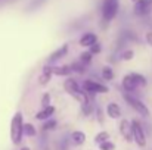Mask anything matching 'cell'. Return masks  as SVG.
<instances>
[{
  "label": "cell",
  "instance_id": "6da1fadb",
  "mask_svg": "<svg viewBox=\"0 0 152 150\" xmlns=\"http://www.w3.org/2000/svg\"><path fill=\"white\" fill-rule=\"evenodd\" d=\"M22 137H24V119L22 113L16 112L10 121V140L13 144H21Z\"/></svg>",
  "mask_w": 152,
  "mask_h": 150
},
{
  "label": "cell",
  "instance_id": "7a4b0ae2",
  "mask_svg": "<svg viewBox=\"0 0 152 150\" xmlns=\"http://www.w3.org/2000/svg\"><path fill=\"white\" fill-rule=\"evenodd\" d=\"M118 7H120L118 0H103V3H102V18H103V22L112 21L117 16V13H118Z\"/></svg>",
  "mask_w": 152,
  "mask_h": 150
},
{
  "label": "cell",
  "instance_id": "3957f363",
  "mask_svg": "<svg viewBox=\"0 0 152 150\" xmlns=\"http://www.w3.org/2000/svg\"><path fill=\"white\" fill-rule=\"evenodd\" d=\"M124 100H126L139 115H142L143 118H148V116H149V109H148V106H146L142 100H139L137 97L132 96L130 93H126V94H124Z\"/></svg>",
  "mask_w": 152,
  "mask_h": 150
},
{
  "label": "cell",
  "instance_id": "277c9868",
  "mask_svg": "<svg viewBox=\"0 0 152 150\" xmlns=\"http://www.w3.org/2000/svg\"><path fill=\"white\" fill-rule=\"evenodd\" d=\"M132 131H133V141L139 146V147H145L146 146V134L143 127L140 125L139 121H132Z\"/></svg>",
  "mask_w": 152,
  "mask_h": 150
},
{
  "label": "cell",
  "instance_id": "5b68a950",
  "mask_svg": "<svg viewBox=\"0 0 152 150\" xmlns=\"http://www.w3.org/2000/svg\"><path fill=\"white\" fill-rule=\"evenodd\" d=\"M152 0H136L134 1V15L137 16H146L151 13Z\"/></svg>",
  "mask_w": 152,
  "mask_h": 150
},
{
  "label": "cell",
  "instance_id": "8992f818",
  "mask_svg": "<svg viewBox=\"0 0 152 150\" xmlns=\"http://www.w3.org/2000/svg\"><path fill=\"white\" fill-rule=\"evenodd\" d=\"M83 90L87 93H108V87L103 86L101 83H96L93 80H86L83 84Z\"/></svg>",
  "mask_w": 152,
  "mask_h": 150
},
{
  "label": "cell",
  "instance_id": "52a82bcc",
  "mask_svg": "<svg viewBox=\"0 0 152 150\" xmlns=\"http://www.w3.org/2000/svg\"><path fill=\"white\" fill-rule=\"evenodd\" d=\"M120 133L124 137L126 141H133V131H132V122H129L127 119H123L120 122Z\"/></svg>",
  "mask_w": 152,
  "mask_h": 150
},
{
  "label": "cell",
  "instance_id": "ba28073f",
  "mask_svg": "<svg viewBox=\"0 0 152 150\" xmlns=\"http://www.w3.org/2000/svg\"><path fill=\"white\" fill-rule=\"evenodd\" d=\"M137 87H139V84L136 83V80H134V77H133L132 74H129V75H126V77L123 78V88H124L127 93L136 91Z\"/></svg>",
  "mask_w": 152,
  "mask_h": 150
},
{
  "label": "cell",
  "instance_id": "9c48e42d",
  "mask_svg": "<svg viewBox=\"0 0 152 150\" xmlns=\"http://www.w3.org/2000/svg\"><path fill=\"white\" fill-rule=\"evenodd\" d=\"M96 41H98L96 34H93V33H86V34H83L81 38H80V46H83V47H90V46L95 44Z\"/></svg>",
  "mask_w": 152,
  "mask_h": 150
},
{
  "label": "cell",
  "instance_id": "30bf717a",
  "mask_svg": "<svg viewBox=\"0 0 152 150\" xmlns=\"http://www.w3.org/2000/svg\"><path fill=\"white\" fill-rule=\"evenodd\" d=\"M106 115H108L109 118H112V119H118V118L121 116V109H120V106H118L117 103H109V104L106 106Z\"/></svg>",
  "mask_w": 152,
  "mask_h": 150
},
{
  "label": "cell",
  "instance_id": "8fae6325",
  "mask_svg": "<svg viewBox=\"0 0 152 150\" xmlns=\"http://www.w3.org/2000/svg\"><path fill=\"white\" fill-rule=\"evenodd\" d=\"M53 112H55V107H53V106H46V107H43L40 112L36 113V118L40 119V121H46V119H49L52 115H53Z\"/></svg>",
  "mask_w": 152,
  "mask_h": 150
},
{
  "label": "cell",
  "instance_id": "7c38bea8",
  "mask_svg": "<svg viewBox=\"0 0 152 150\" xmlns=\"http://www.w3.org/2000/svg\"><path fill=\"white\" fill-rule=\"evenodd\" d=\"M66 51H68V44H64L62 47H59V49H56L53 53L50 54V57H49V63L52 62H55V60H58V59H62L65 54H66Z\"/></svg>",
  "mask_w": 152,
  "mask_h": 150
},
{
  "label": "cell",
  "instance_id": "4fadbf2b",
  "mask_svg": "<svg viewBox=\"0 0 152 150\" xmlns=\"http://www.w3.org/2000/svg\"><path fill=\"white\" fill-rule=\"evenodd\" d=\"M71 141L74 146H81L86 141V134L83 131H72L71 134Z\"/></svg>",
  "mask_w": 152,
  "mask_h": 150
},
{
  "label": "cell",
  "instance_id": "5bb4252c",
  "mask_svg": "<svg viewBox=\"0 0 152 150\" xmlns=\"http://www.w3.org/2000/svg\"><path fill=\"white\" fill-rule=\"evenodd\" d=\"M52 74H53V68H49V66H45V68H43V74H42V75H40V78H39V83H40L42 86L48 84V83L50 81Z\"/></svg>",
  "mask_w": 152,
  "mask_h": 150
},
{
  "label": "cell",
  "instance_id": "9a60e30c",
  "mask_svg": "<svg viewBox=\"0 0 152 150\" xmlns=\"http://www.w3.org/2000/svg\"><path fill=\"white\" fill-rule=\"evenodd\" d=\"M71 72H72L71 66H56V68H53L55 75H69Z\"/></svg>",
  "mask_w": 152,
  "mask_h": 150
},
{
  "label": "cell",
  "instance_id": "2e32d148",
  "mask_svg": "<svg viewBox=\"0 0 152 150\" xmlns=\"http://www.w3.org/2000/svg\"><path fill=\"white\" fill-rule=\"evenodd\" d=\"M37 134V130L34 128L33 124H24V136L27 137H34Z\"/></svg>",
  "mask_w": 152,
  "mask_h": 150
},
{
  "label": "cell",
  "instance_id": "e0dca14e",
  "mask_svg": "<svg viewBox=\"0 0 152 150\" xmlns=\"http://www.w3.org/2000/svg\"><path fill=\"white\" fill-rule=\"evenodd\" d=\"M106 140H109V133H106V131H101L95 136V143H98V144H101Z\"/></svg>",
  "mask_w": 152,
  "mask_h": 150
},
{
  "label": "cell",
  "instance_id": "ac0fdd59",
  "mask_svg": "<svg viewBox=\"0 0 152 150\" xmlns=\"http://www.w3.org/2000/svg\"><path fill=\"white\" fill-rule=\"evenodd\" d=\"M102 77H103V80L111 81V80L114 78V71H112L109 66H105V68L102 69Z\"/></svg>",
  "mask_w": 152,
  "mask_h": 150
},
{
  "label": "cell",
  "instance_id": "d6986e66",
  "mask_svg": "<svg viewBox=\"0 0 152 150\" xmlns=\"http://www.w3.org/2000/svg\"><path fill=\"white\" fill-rule=\"evenodd\" d=\"M132 75L134 77V80L139 84V87H146L148 86V81H146V78L143 75H140V74H132Z\"/></svg>",
  "mask_w": 152,
  "mask_h": 150
},
{
  "label": "cell",
  "instance_id": "ffe728a7",
  "mask_svg": "<svg viewBox=\"0 0 152 150\" xmlns=\"http://www.w3.org/2000/svg\"><path fill=\"white\" fill-rule=\"evenodd\" d=\"M71 69H72V71H75V72L83 74V72L86 71V63H83V62L80 60L78 63H72V65H71Z\"/></svg>",
  "mask_w": 152,
  "mask_h": 150
},
{
  "label": "cell",
  "instance_id": "44dd1931",
  "mask_svg": "<svg viewBox=\"0 0 152 150\" xmlns=\"http://www.w3.org/2000/svg\"><path fill=\"white\" fill-rule=\"evenodd\" d=\"M99 149L101 150H115V144H114L112 141L106 140V141H103V143L99 144Z\"/></svg>",
  "mask_w": 152,
  "mask_h": 150
},
{
  "label": "cell",
  "instance_id": "7402d4cb",
  "mask_svg": "<svg viewBox=\"0 0 152 150\" xmlns=\"http://www.w3.org/2000/svg\"><path fill=\"white\" fill-rule=\"evenodd\" d=\"M80 60L83 62V63H90V60H92V53L90 51H84V53H81L80 54Z\"/></svg>",
  "mask_w": 152,
  "mask_h": 150
},
{
  "label": "cell",
  "instance_id": "603a6c76",
  "mask_svg": "<svg viewBox=\"0 0 152 150\" xmlns=\"http://www.w3.org/2000/svg\"><path fill=\"white\" fill-rule=\"evenodd\" d=\"M55 127H56V121L55 119H46V122L43 125V130L48 131V130H53Z\"/></svg>",
  "mask_w": 152,
  "mask_h": 150
},
{
  "label": "cell",
  "instance_id": "cb8c5ba5",
  "mask_svg": "<svg viewBox=\"0 0 152 150\" xmlns=\"http://www.w3.org/2000/svg\"><path fill=\"white\" fill-rule=\"evenodd\" d=\"M133 56H134V51L132 49L126 50V51H123V54H121V57H123V60H132L133 59Z\"/></svg>",
  "mask_w": 152,
  "mask_h": 150
},
{
  "label": "cell",
  "instance_id": "d4e9b609",
  "mask_svg": "<svg viewBox=\"0 0 152 150\" xmlns=\"http://www.w3.org/2000/svg\"><path fill=\"white\" fill-rule=\"evenodd\" d=\"M42 106L46 107V106H50V94L49 93H45L43 97H42Z\"/></svg>",
  "mask_w": 152,
  "mask_h": 150
},
{
  "label": "cell",
  "instance_id": "484cf974",
  "mask_svg": "<svg viewBox=\"0 0 152 150\" xmlns=\"http://www.w3.org/2000/svg\"><path fill=\"white\" fill-rule=\"evenodd\" d=\"M99 51H101V46H99L98 43H95V44H92V46H90V53H92V54L99 53Z\"/></svg>",
  "mask_w": 152,
  "mask_h": 150
},
{
  "label": "cell",
  "instance_id": "4316f807",
  "mask_svg": "<svg viewBox=\"0 0 152 150\" xmlns=\"http://www.w3.org/2000/svg\"><path fill=\"white\" fill-rule=\"evenodd\" d=\"M145 38H146V43H148L149 46H152V31H148V33H146Z\"/></svg>",
  "mask_w": 152,
  "mask_h": 150
},
{
  "label": "cell",
  "instance_id": "83f0119b",
  "mask_svg": "<svg viewBox=\"0 0 152 150\" xmlns=\"http://www.w3.org/2000/svg\"><path fill=\"white\" fill-rule=\"evenodd\" d=\"M21 150H30V147H27V146H24V147H21Z\"/></svg>",
  "mask_w": 152,
  "mask_h": 150
},
{
  "label": "cell",
  "instance_id": "f1b7e54d",
  "mask_svg": "<svg viewBox=\"0 0 152 150\" xmlns=\"http://www.w3.org/2000/svg\"><path fill=\"white\" fill-rule=\"evenodd\" d=\"M133 1H136V0H133Z\"/></svg>",
  "mask_w": 152,
  "mask_h": 150
}]
</instances>
